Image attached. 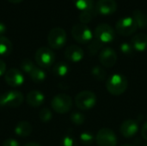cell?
I'll return each mask as SVG.
<instances>
[{
    "label": "cell",
    "instance_id": "obj_1",
    "mask_svg": "<svg viewBox=\"0 0 147 146\" xmlns=\"http://www.w3.org/2000/svg\"><path fill=\"white\" fill-rule=\"evenodd\" d=\"M128 87V81L122 74L115 73L111 75L106 82V89L109 94L118 96L126 92Z\"/></svg>",
    "mask_w": 147,
    "mask_h": 146
},
{
    "label": "cell",
    "instance_id": "obj_2",
    "mask_svg": "<svg viewBox=\"0 0 147 146\" xmlns=\"http://www.w3.org/2000/svg\"><path fill=\"white\" fill-rule=\"evenodd\" d=\"M97 102V97L96 94L90 90H84L79 92L75 97L76 107L82 110L87 111L92 109Z\"/></svg>",
    "mask_w": 147,
    "mask_h": 146
},
{
    "label": "cell",
    "instance_id": "obj_3",
    "mask_svg": "<svg viewBox=\"0 0 147 146\" xmlns=\"http://www.w3.org/2000/svg\"><path fill=\"white\" fill-rule=\"evenodd\" d=\"M72 106L73 102L71 97L64 93L56 95L51 101V107L53 110L60 114H67L70 112Z\"/></svg>",
    "mask_w": 147,
    "mask_h": 146
},
{
    "label": "cell",
    "instance_id": "obj_4",
    "mask_svg": "<svg viewBox=\"0 0 147 146\" xmlns=\"http://www.w3.org/2000/svg\"><path fill=\"white\" fill-rule=\"evenodd\" d=\"M67 40L66 32L62 28H53L50 30L47 35V42L51 48L59 50L62 48Z\"/></svg>",
    "mask_w": 147,
    "mask_h": 146
},
{
    "label": "cell",
    "instance_id": "obj_5",
    "mask_svg": "<svg viewBox=\"0 0 147 146\" xmlns=\"http://www.w3.org/2000/svg\"><path fill=\"white\" fill-rule=\"evenodd\" d=\"M24 101V96L22 92L18 90H9L1 95L0 107L7 108H18Z\"/></svg>",
    "mask_w": 147,
    "mask_h": 146
},
{
    "label": "cell",
    "instance_id": "obj_6",
    "mask_svg": "<svg viewBox=\"0 0 147 146\" xmlns=\"http://www.w3.org/2000/svg\"><path fill=\"white\" fill-rule=\"evenodd\" d=\"M34 59L39 66L48 68L53 65L55 61V54L51 48L42 46L35 52Z\"/></svg>",
    "mask_w": 147,
    "mask_h": 146
},
{
    "label": "cell",
    "instance_id": "obj_7",
    "mask_svg": "<svg viewBox=\"0 0 147 146\" xmlns=\"http://www.w3.org/2000/svg\"><path fill=\"white\" fill-rule=\"evenodd\" d=\"M71 35L73 39L80 44L90 43L93 39L92 31L86 24L83 23H78L72 27Z\"/></svg>",
    "mask_w": 147,
    "mask_h": 146
},
{
    "label": "cell",
    "instance_id": "obj_8",
    "mask_svg": "<svg viewBox=\"0 0 147 146\" xmlns=\"http://www.w3.org/2000/svg\"><path fill=\"white\" fill-rule=\"evenodd\" d=\"M116 32L122 36H129L134 34L137 29L138 26L131 16H124L119 19L115 24Z\"/></svg>",
    "mask_w": 147,
    "mask_h": 146
},
{
    "label": "cell",
    "instance_id": "obj_9",
    "mask_svg": "<svg viewBox=\"0 0 147 146\" xmlns=\"http://www.w3.org/2000/svg\"><path fill=\"white\" fill-rule=\"evenodd\" d=\"M96 142L98 146H116L118 139L113 130L109 128H102L96 135Z\"/></svg>",
    "mask_w": 147,
    "mask_h": 146
},
{
    "label": "cell",
    "instance_id": "obj_10",
    "mask_svg": "<svg viewBox=\"0 0 147 146\" xmlns=\"http://www.w3.org/2000/svg\"><path fill=\"white\" fill-rule=\"evenodd\" d=\"M95 36L96 39L99 40L103 44L110 43L115 40V31L110 25L107 23H101L95 29Z\"/></svg>",
    "mask_w": 147,
    "mask_h": 146
},
{
    "label": "cell",
    "instance_id": "obj_11",
    "mask_svg": "<svg viewBox=\"0 0 147 146\" xmlns=\"http://www.w3.org/2000/svg\"><path fill=\"white\" fill-rule=\"evenodd\" d=\"M99 61L102 67L111 68L117 62V53L111 47H104L99 52Z\"/></svg>",
    "mask_w": 147,
    "mask_h": 146
},
{
    "label": "cell",
    "instance_id": "obj_12",
    "mask_svg": "<svg viewBox=\"0 0 147 146\" xmlns=\"http://www.w3.org/2000/svg\"><path fill=\"white\" fill-rule=\"evenodd\" d=\"M139 123L135 120L128 119L124 120L120 126V133L126 139L134 138L139 132Z\"/></svg>",
    "mask_w": 147,
    "mask_h": 146
},
{
    "label": "cell",
    "instance_id": "obj_13",
    "mask_svg": "<svg viewBox=\"0 0 147 146\" xmlns=\"http://www.w3.org/2000/svg\"><path fill=\"white\" fill-rule=\"evenodd\" d=\"M4 79L7 84L11 87H18L24 83L23 74L16 68H11L8 70L4 74Z\"/></svg>",
    "mask_w": 147,
    "mask_h": 146
},
{
    "label": "cell",
    "instance_id": "obj_14",
    "mask_svg": "<svg viewBox=\"0 0 147 146\" xmlns=\"http://www.w3.org/2000/svg\"><path fill=\"white\" fill-rule=\"evenodd\" d=\"M95 8L96 12L104 15H109L114 14L117 10L118 5L115 0H98Z\"/></svg>",
    "mask_w": 147,
    "mask_h": 146
},
{
    "label": "cell",
    "instance_id": "obj_15",
    "mask_svg": "<svg viewBox=\"0 0 147 146\" xmlns=\"http://www.w3.org/2000/svg\"><path fill=\"white\" fill-rule=\"evenodd\" d=\"M84 56V50L77 46V45H71L65 50V59L72 63L80 62Z\"/></svg>",
    "mask_w": 147,
    "mask_h": 146
},
{
    "label": "cell",
    "instance_id": "obj_16",
    "mask_svg": "<svg viewBox=\"0 0 147 146\" xmlns=\"http://www.w3.org/2000/svg\"><path fill=\"white\" fill-rule=\"evenodd\" d=\"M27 103L33 108H38L45 102V96L39 90H31L27 95Z\"/></svg>",
    "mask_w": 147,
    "mask_h": 146
},
{
    "label": "cell",
    "instance_id": "obj_17",
    "mask_svg": "<svg viewBox=\"0 0 147 146\" xmlns=\"http://www.w3.org/2000/svg\"><path fill=\"white\" fill-rule=\"evenodd\" d=\"M131 44L137 52H145L147 50V34L144 33L135 34L132 40Z\"/></svg>",
    "mask_w": 147,
    "mask_h": 146
},
{
    "label": "cell",
    "instance_id": "obj_18",
    "mask_svg": "<svg viewBox=\"0 0 147 146\" xmlns=\"http://www.w3.org/2000/svg\"><path fill=\"white\" fill-rule=\"evenodd\" d=\"M32 126L28 121H20L15 127V133L19 137H28L32 133Z\"/></svg>",
    "mask_w": 147,
    "mask_h": 146
},
{
    "label": "cell",
    "instance_id": "obj_19",
    "mask_svg": "<svg viewBox=\"0 0 147 146\" xmlns=\"http://www.w3.org/2000/svg\"><path fill=\"white\" fill-rule=\"evenodd\" d=\"M134 20L135 21L138 28L145 29L147 28V14L142 11L141 9H136L133 11V16Z\"/></svg>",
    "mask_w": 147,
    "mask_h": 146
},
{
    "label": "cell",
    "instance_id": "obj_20",
    "mask_svg": "<svg viewBox=\"0 0 147 146\" xmlns=\"http://www.w3.org/2000/svg\"><path fill=\"white\" fill-rule=\"evenodd\" d=\"M13 50V45L9 39L5 36H0V56L7 57Z\"/></svg>",
    "mask_w": 147,
    "mask_h": 146
},
{
    "label": "cell",
    "instance_id": "obj_21",
    "mask_svg": "<svg viewBox=\"0 0 147 146\" xmlns=\"http://www.w3.org/2000/svg\"><path fill=\"white\" fill-rule=\"evenodd\" d=\"M69 72V65L65 62H58L53 67V73L59 77H65Z\"/></svg>",
    "mask_w": 147,
    "mask_h": 146
},
{
    "label": "cell",
    "instance_id": "obj_22",
    "mask_svg": "<svg viewBox=\"0 0 147 146\" xmlns=\"http://www.w3.org/2000/svg\"><path fill=\"white\" fill-rule=\"evenodd\" d=\"M31 80L34 81V83H41L46 79V72L40 67L35 66L34 68V70L28 74Z\"/></svg>",
    "mask_w": 147,
    "mask_h": 146
},
{
    "label": "cell",
    "instance_id": "obj_23",
    "mask_svg": "<svg viewBox=\"0 0 147 146\" xmlns=\"http://www.w3.org/2000/svg\"><path fill=\"white\" fill-rule=\"evenodd\" d=\"M76 8L81 11L90 10L95 8L94 0H72Z\"/></svg>",
    "mask_w": 147,
    "mask_h": 146
},
{
    "label": "cell",
    "instance_id": "obj_24",
    "mask_svg": "<svg viewBox=\"0 0 147 146\" xmlns=\"http://www.w3.org/2000/svg\"><path fill=\"white\" fill-rule=\"evenodd\" d=\"M103 43L97 39H92V40L88 45V52L90 55H96L103 49Z\"/></svg>",
    "mask_w": 147,
    "mask_h": 146
},
{
    "label": "cell",
    "instance_id": "obj_25",
    "mask_svg": "<svg viewBox=\"0 0 147 146\" xmlns=\"http://www.w3.org/2000/svg\"><path fill=\"white\" fill-rule=\"evenodd\" d=\"M91 75L93 78H95L97 81H103L106 79L107 72L104 69V67L100 65H95L91 69Z\"/></svg>",
    "mask_w": 147,
    "mask_h": 146
},
{
    "label": "cell",
    "instance_id": "obj_26",
    "mask_svg": "<svg viewBox=\"0 0 147 146\" xmlns=\"http://www.w3.org/2000/svg\"><path fill=\"white\" fill-rule=\"evenodd\" d=\"M96 8L90 10H85V11H81L79 14V20L81 23L83 24H87L92 21V19L96 16Z\"/></svg>",
    "mask_w": 147,
    "mask_h": 146
},
{
    "label": "cell",
    "instance_id": "obj_27",
    "mask_svg": "<svg viewBox=\"0 0 147 146\" xmlns=\"http://www.w3.org/2000/svg\"><path fill=\"white\" fill-rule=\"evenodd\" d=\"M71 121L76 126H81L85 122V115L79 111H74L70 115Z\"/></svg>",
    "mask_w": 147,
    "mask_h": 146
},
{
    "label": "cell",
    "instance_id": "obj_28",
    "mask_svg": "<svg viewBox=\"0 0 147 146\" xmlns=\"http://www.w3.org/2000/svg\"><path fill=\"white\" fill-rule=\"evenodd\" d=\"M80 141L83 145L86 146L91 145L94 141L96 140V137H94V135L89 132H84L80 134Z\"/></svg>",
    "mask_w": 147,
    "mask_h": 146
},
{
    "label": "cell",
    "instance_id": "obj_29",
    "mask_svg": "<svg viewBox=\"0 0 147 146\" xmlns=\"http://www.w3.org/2000/svg\"><path fill=\"white\" fill-rule=\"evenodd\" d=\"M120 49H121V52L124 55L128 56V57L133 56L134 54V52H135L133 45L130 44V43H128V42H123V43H121V46H120Z\"/></svg>",
    "mask_w": 147,
    "mask_h": 146
},
{
    "label": "cell",
    "instance_id": "obj_30",
    "mask_svg": "<svg viewBox=\"0 0 147 146\" xmlns=\"http://www.w3.org/2000/svg\"><path fill=\"white\" fill-rule=\"evenodd\" d=\"M35 66L36 65H34V63L32 60L28 59H23L22 61V63H21V69H22V71H24L25 73H28V74H29L34 70V68Z\"/></svg>",
    "mask_w": 147,
    "mask_h": 146
},
{
    "label": "cell",
    "instance_id": "obj_31",
    "mask_svg": "<svg viewBox=\"0 0 147 146\" xmlns=\"http://www.w3.org/2000/svg\"><path fill=\"white\" fill-rule=\"evenodd\" d=\"M39 118L42 122H48L53 118V114L48 108H42L39 113Z\"/></svg>",
    "mask_w": 147,
    "mask_h": 146
},
{
    "label": "cell",
    "instance_id": "obj_32",
    "mask_svg": "<svg viewBox=\"0 0 147 146\" xmlns=\"http://www.w3.org/2000/svg\"><path fill=\"white\" fill-rule=\"evenodd\" d=\"M61 146H78L75 139L70 135H66L62 139Z\"/></svg>",
    "mask_w": 147,
    "mask_h": 146
},
{
    "label": "cell",
    "instance_id": "obj_33",
    "mask_svg": "<svg viewBox=\"0 0 147 146\" xmlns=\"http://www.w3.org/2000/svg\"><path fill=\"white\" fill-rule=\"evenodd\" d=\"M3 146H20V144L17 140L14 139H7L3 141Z\"/></svg>",
    "mask_w": 147,
    "mask_h": 146
},
{
    "label": "cell",
    "instance_id": "obj_34",
    "mask_svg": "<svg viewBox=\"0 0 147 146\" xmlns=\"http://www.w3.org/2000/svg\"><path fill=\"white\" fill-rule=\"evenodd\" d=\"M141 136L145 140L147 141V121L144 123V125L141 127Z\"/></svg>",
    "mask_w": 147,
    "mask_h": 146
},
{
    "label": "cell",
    "instance_id": "obj_35",
    "mask_svg": "<svg viewBox=\"0 0 147 146\" xmlns=\"http://www.w3.org/2000/svg\"><path fill=\"white\" fill-rule=\"evenodd\" d=\"M6 72V65L3 60L0 59V77L5 74Z\"/></svg>",
    "mask_w": 147,
    "mask_h": 146
},
{
    "label": "cell",
    "instance_id": "obj_36",
    "mask_svg": "<svg viewBox=\"0 0 147 146\" xmlns=\"http://www.w3.org/2000/svg\"><path fill=\"white\" fill-rule=\"evenodd\" d=\"M6 31H7L6 25L3 22H0V36H3V34H4L6 33Z\"/></svg>",
    "mask_w": 147,
    "mask_h": 146
},
{
    "label": "cell",
    "instance_id": "obj_37",
    "mask_svg": "<svg viewBox=\"0 0 147 146\" xmlns=\"http://www.w3.org/2000/svg\"><path fill=\"white\" fill-rule=\"evenodd\" d=\"M24 146H41L40 144L38 143H35V142H30V143H28L26 144Z\"/></svg>",
    "mask_w": 147,
    "mask_h": 146
},
{
    "label": "cell",
    "instance_id": "obj_38",
    "mask_svg": "<svg viewBox=\"0 0 147 146\" xmlns=\"http://www.w3.org/2000/svg\"><path fill=\"white\" fill-rule=\"evenodd\" d=\"M9 3H21L22 0H8Z\"/></svg>",
    "mask_w": 147,
    "mask_h": 146
},
{
    "label": "cell",
    "instance_id": "obj_39",
    "mask_svg": "<svg viewBox=\"0 0 147 146\" xmlns=\"http://www.w3.org/2000/svg\"><path fill=\"white\" fill-rule=\"evenodd\" d=\"M121 146H134V145H129V144H125V145H122Z\"/></svg>",
    "mask_w": 147,
    "mask_h": 146
},
{
    "label": "cell",
    "instance_id": "obj_40",
    "mask_svg": "<svg viewBox=\"0 0 147 146\" xmlns=\"http://www.w3.org/2000/svg\"><path fill=\"white\" fill-rule=\"evenodd\" d=\"M143 146H147V145H143Z\"/></svg>",
    "mask_w": 147,
    "mask_h": 146
},
{
    "label": "cell",
    "instance_id": "obj_41",
    "mask_svg": "<svg viewBox=\"0 0 147 146\" xmlns=\"http://www.w3.org/2000/svg\"><path fill=\"white\" fill-rule=\"evenodd\" d=\"M0 97H1V95H0Z\"/></svg>",
    "mask_w": 147,
    "mask_h": 146
}]
</instances>
